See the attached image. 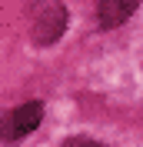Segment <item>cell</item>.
<instances>
[{"label": "cell", "mask_w": 143, "mask_h": 147, "mask_svg": "<svg viewBox=\"0 0 143 147\" xmlns=\"http://www.w3.org/2000/svg\"><path fill=\"white\" fill-rule=\"evenodd\" d=\"M63 147H100V144H97V140H90V137H67Z\"/></svg>", "instance_id": "obj_4"}, {"label": "cell", "mask_w": 143, "mask_h": 147, "mask_svg": "<svg viewBox=\"0 0 143 147\" xmlns=\"http://www.w3.org/2000/svg\"><path fill=\"white\" fill-rule=\"evenodd\" d=\"M140 7V0H100L97 3V20L100 27H120L133 17V10Z\"/></svg>", "instance_id": "obj_3"}, {"label": "cell", "mask_w": 143, "mask_h": 147, "mask_svg": "<svg viewBox=\"0 0 143 147\" xmlns=\"http://www.w3.org/2000/svg\"><path fill=\"white\" fill-rule=\"evenodd\" d=\"M40 117H43V107H40L37 100H30V104H20L17 110H10L7 117L0 120V137L13 144V140H20L23 134H30V130H33L37 124H40Z\"/></svg>", "instance_id": "obj_2"}, {"label": "cell", "mask_w": 143, "mask_h": 147, "mask_svg": "<svg viewBox=\"0 0 143 147\" xmlns=\"http://www.w3.org/2000/svg\"><path fill=\"white\" fill-rule=\"evenodd\" d=\"M67 27V10H63L60 0H37L33 13H30V34H33V44L50 47L57 44V37Z\"/></svg>", "instance_id": "obj_1"}]
</instances>
